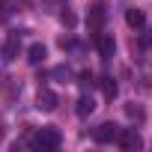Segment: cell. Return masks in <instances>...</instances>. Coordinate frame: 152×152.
<instances>
[{
	"instance_id": "5",
	"label": "cell",
	"mask_w": 152,
	"mask_h": 152,
	"mask_svg": "<svg viewBox=\"0 0 152 152\" xmlns=\"http://www.w3.org/2000/svg\"><path fill=\"white\" fill-rule=\"evenodd\" d=\"M104 21H107V9H104L102 3H93V6H90V12H87V24H90L93 30H102V27H104Z\"/></svg>"
},
{
	"instance_id": "14",
	"label": "cell",
	"mask_w": 152,
	"mask_h": 152,
	"mask_svg": "<svg viewBox=\"0 0 152 152\" xmlns=\"http://www.w3.org/2000/svg\"><path fill=\"white\" fill-rule=\"evenodd\" d=\"M125 110H128V116H131V119H140V116H143V113H140V107H134V104H128Z\"/></svg>"
},
{
	"instance_id": "6",
	"label": "cell",
	"mask_w": 152,
	"mask_h": 152,
	"mask_svg": "<svg viewBox=\"0 0 152 152\" xmlns=\"http://www.w3.org/2000/svg\"><path fill=\"white\" fill-rule=\"evenodd\" d=\"M18 51H21V33L12 30V33L6 36V42H3V60H15Z\"/></svg>"
},
{
	"instance_id": "11",
	"label": "cell",
	"mask_w": 152,
	"mask_h": 152,
	"mask_svg": "<svg viewBox=\"0 0 152 152\" xmlns=\"http://www.w3.org/2000/svg\"><path fill=\"white\" fill-rule=\"evenodd\" d=\"M99 84H102V93H104V99H107V102H113V99H116V93H119L116 81H113V78H102Z\"/></svg>"
},
{
	"instance_id": "4",
	"label": "cell",
	"mask_w": 152,
	"mask_h": 152,
	"mask_svg": "<svg viewBox=\"0 0 152 152\" xmlns=\"http://www.w3.org/2000/svg\"><path fill=\"white\" fill-rule=\"evenodd\" d=\"M116 143L122 146V149H140V134H137V128H119V134H116Z\"/></svg>"
},
{
	"instance_id": "15",
	"label": "cell",
	"mask_w": 152,
	"mask_h": 152,
	"mask_svg": "<svg viewBox=\"0 0 152 152\" xmlns=\"http://www.w3.org/2000/svg\"><path fill=\"white\" fill-rule=\"evenodd\" d=\"M54 3H60V0H54Z\"/></svg>"
},
{
	"instance_id": "7",
	"label": "cell",
	"mask_w": 152,
	"mask_h": 152,
	"mask_svg": "<svg viewBox=\"0 0 152 152\" xmlns=\"http://www.w3.org/2000/svg\"><path fill=\"white\" fill-rule=\"evenodd\" d=\"M96 110V99L90 96V93H84L81 99H78V107H75V113H78V116H90Z\"/></svg>"
},
{
	"instance_id": "1",
	"label": "cell",
	"mask_w": 152,
	"mask_h": 152,
	"mask_svg": "<svg viewBox=\"0 0 152 152\" xmlns=\"http://www.w3.org/2000/svg\"><path fill=\"white\" fill-rule=\"evenodd\" d=\"M30 146L33 149H42V152H51V149L60 146V131L57 128H42V131H36L30 137Z\"/></svg>"
},
{
	"instance_id": "3",
	"label": "cell",
	"mask_w": 152,
	"mask_h": 152,
	"mask_svg": "<svg viewBox=\"0 0 152 152\" xmlns=\"http://www.w3.org/2000/svg\"><path fill=\"white\" fill-rule=\"evenodd\" d=\"M116 134H119V125H116V122H102V125L93 131V140H96V143H113Z\"/></svg>"
},
{
	"instance_id": "8",
	"label": "cell",
	"mask_w": 152,
	"mask_h": 152,
	"mask_svg": "<svg viewBox=\"0 0 152 152\" xmlns=\"http://www.w3.org/2000/svg\"><path fill=\"white\" fill-rule=\"evenodd\" d=\"M96 48H99V54L107 60V57H113V51H116V42H113V36H99V39H96Z\"/></svg>"
},
{
	"instance_id": "9",
	"label": "cell",
	"mask_w": 152,
	"mask_h": 152,
	"mask_svg": "<svg viewBox=\"0 0 152 152\" xmlns=\"http://www.w3.org/2000/svg\"><path fill=\"white\" fill-rule=\"evenodd\" d=\"M45 57H48V51H45V45H30L27 48V63L30 66H39V63H45Z\"/></svg>"
},
{
	"instance_id": "10",
	"label": "cell",
	"mask_w": 152,
	"mask_h": 152,
	"mask_svg": "<svg viewBox=\"0 0 152 152\" xmlns=\"http://www.w3.org/2000/svg\"><path fill=\"white\" fill-rule=\"evenodd\" d=\"M125 24H128L131 30H140V27L146 24V15H143L140 9H125Z\"/></svg>"
},
{
	"instance_id": "2",
	"label": "cell",
	"mask_w": 152,
	"mask_h": 152,
	"mask_svg": "<svg viewBox=\"0 0 152 152\" xmlns=\"http://www.w3.org/2000/svg\"><path fill=\"white\" fill-rule=\"evenodd\" d=\"M36 107H39L42 113L57 110V93H54V90H48V87H42V90L36 93Z\"/></svg>"
},
{
	"instance_id": "12",
	"label": "cell",
	"mask_w": 152,
	"mask_h": 152,
	"mask_svg": "<svg viewBox=\"0 0 152 152\" xmlns=\"http://www.w3.org/2000/svg\"><path fill=\"white\" fill-rule=\"evenodd\" d=\"M78 84H81L84 90H87V87H93V84H96V78H93V72H81V75H78Z\"/></svg>"
},
{
	"instance_id": "13",
	"label": "cell",
	"mask_w": 152,
	"mask_h": 152,
	"mask_svg": "<svg viewBox=\"0 0 152 152\" xmlns=\"http://www.w3.org/2000/svg\"><path fill=\"white\" fill-rule=\"evenodd\" d=\"M60 21H63L66 27H75V21H78V18H75V12H69V9H66V12H60Z\"/></svg>"
}]
</instances>
